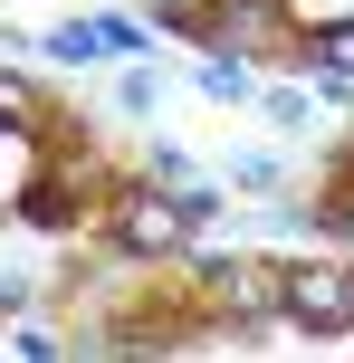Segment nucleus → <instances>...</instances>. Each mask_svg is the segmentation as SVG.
Returning a JSON list of instances; mask_svg holds the SVG:
<instances>
[{
  "label": "nucleus",
  "mask_w": 354,
  "mask_h": 363,
  "mask_svg": "<svg viewBox=\"0 0 354 363\" xmlns=\"http://www.w3.org/2000/svg\"><path fill=\"white\" fill-rule=\"evenodd\" d=\"M326 57H336V67H354V29H336V38H326Z\"/></svg>",
  "instance_id": "nucleus-5"
},
{
  "label": "nucleus",
  "mask_w": 354,
  "mask_h": 363,
  "mask_svg": "<svg viewBox=\"0 0 354 363\" xmlns=\"http://www.w3.org/2000/svg\"><path fill=\"white\" fill-rule=\"evenodd\" d=\"M268 19H278L268 0H221V29H211V38H230V48H249V38H268Z\"/></svg>",
  "instance_id": "nucleus-3"
},
{
  "label": "nucleus",
  "mask_w": 354,
  "mask_h": 363,
  "mask_svg": "<svg viewBox=\"0 0 354 363\" xmlns=\"http://www.w3.org/2000/svg\"><path fill=\"white\" fill-rule=\"evenodd\" d=\"M326 220H336V230H345V239H354V201H336V211H326Z\"/></svg>",
  "instance_id": "nucleus-6"
},
{
  "label": "nucleus",
  "mask_w": 354,
  "mask_h": 363,
  "mask_svg": "<svg viewBox=\"0 0 354 363\" xmlns=\"http://www.w3.org/2000/svg\"><path fill=\"white\" fill-rule=\"evenodd\" d=\"M87 48H125V57H134V48H144V29H125V19H87Z\"/></svg>",
  "instance_id": "nucleus-4"
},
{
  "label": "nucleus",
  "mask_w": 354,
  "mask_h": 363,
  "mask_svg": "<svg viewBox=\"0 0 354 363\" xmlns=\"http://www.w3.org/2000/svg\"><path fill=\"white\" fill-rule=\"evenodd\" d=\"M163 10H182V0H163Z\"/></svg>",
  "instance_id": "nucleus-7"
},
{
  "label": "nucleus",
  "mask_w": 354,
  "mask_h": 363,
  "mask_svg": "<svg viewBox=\"0 0 354 363\" xmlns=\"http://www.w3.org/2000/svg\"><path fill=\"white\" fill-rule=\"evenodd\" d=\"M182 230H192L182 191H125V211H115V239H125L134 258H172V249H182Z\"/></svg>",
  "instance_id": "nucleus-1"
},
{
  "label": "nucleus",
  "mask_w": 354,
  "mask_h": 363,
  "mask_svg": "<svg viewBox=\"0 0 354 363\" xmlns=\"http://www.w3.org/2000/svg\"><path fill=\"white\" fill-rule=\"evenodd\" d=\"M278 306L316 335H345L354 325V277H326V268H278Z\"/></svg>",
  "instance_id": "nucleus-2"
}]
</instances>
